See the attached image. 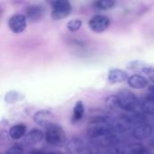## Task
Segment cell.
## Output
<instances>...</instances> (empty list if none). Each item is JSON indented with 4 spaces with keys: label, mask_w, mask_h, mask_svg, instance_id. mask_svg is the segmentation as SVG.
I'll return each instance as SVG.
<instances>
[{
    "label": "cell",
    "mask_w": 154,
    "mask_h": 154,
    "mask_svg": "<svg viewBox=\"0 0 154 154\" xmlns=\"http://www.w3.org/2000/svg\"><path fill=\"white\" fill-rule=\"evenodd\" d=\"M116 97L120 109L129 113L136 112L139 106V99L133 92L124 89L117 93Z\"/></svg>",
    "instance_id": "obj_1"
},
{
    "label": "cell",
    "mask_w": 154,
    "mask_h": 154,
    "mask_svg": "<svg viewBox=\"0 0 154 154\" xmlns=\"http://www.w3.org/2000/svg\"><path fill=\"white\" fill-rule=\"evenodd\" d=\"M45 140L53 147H63L67 143V135L64 130L58 125L49 128L45 133Z\"/></svg>",
    "instance_id": "obj_2"
},
{
    "label": "cell",
    "mask_w": 154,
    "mask_h": 154,
    "mask_svg": "<svg viewBox=\"0 0 154 154\" xmlns=\"http://www.w3.org/2000/svg\"><path fill=\"white\" fill-rule=\"evenodd\" d=\"M51 18L53 20H62L68 17L71 11L72 6L67 0H55L51 2Z\"/></svg>",
    "instance_id": "obj_3"
},
{
    "label": "cell",
    "mask_w": 154,
    "mask_h": 154,
    "mask_svg": "<svg viewBox=\"0 0 154 154\" xmlns=\"http://www.w3.org/2000/svg\"><path fill=\"white\" fill-rule=\"evenodd\" d=\"M33 121L37 125L46 130L57 125L55 115L48 109L37 111L33 116Z\"/></svg>",
    "instance_id": "obj_4"
},
{
    "label": "cell",
    "mask_w": 154,
    "mask_h": 154,
    "mask_svg": "<svg viewBox=\"0 0 154 154\" xmlns=\"http://www.w3.org/2000/svg\"><path fill=\"white\" fill-rule=\"evenodd\" d=\"M88 26L92 32L100 33L108 29L110 26V19L106 15L97 14L89 19Z\"/></svg>",
    "instance_id": "obj_5"
},
{
    "label": "cell",
    "mask_w": 154,
    "mask_h": 154,
    "mask_svg": "<svg viewBox=\"0 0 154 154\" xmlns=\"http://www.w3.org/2000/svg\"><path fill=\"white\" fill-rule=\"evenodd\" d=\"M27 26V18L24 14H15L8 19V27L14 33L24 32Z\"/></svg>",
    "instance_id": "obj_6"
},
{
    "label": "cell",
    "mask_w": 154,
    "mask_h": 154,
    "mask_svg": "<svg viewBox=\"0 0 154 154\" xmlns=\"http://www.w3.org/2000/svg\"><path fill=\"white\" fill-rule=\"evenodd\" d=\"M153 127L150 124H142L136 125L133 130V136L137 140H144L152 135Z\"/></svg>",
    "instance_id": "obj_7"
},
{
    "label": "cell",
    "mask_w": 154,
    "mask_h": 154,
    "mask_svg": "<svg viewBox=\"0 0 154 154\" xmlns=\"http://www.w3.org/2000/svg\"><path fill=\"white\" fill-rule=\"evenodd\" d=\"M43 15V8L40 5H29L25 10V16L29 22L35 23L42 19Z\"/></svg>",
    "instance_id": "obj_8"
},
{
    "label": "cell",
    "mask_w": 154,
    "mask_h": 154,
    "mask_svg": "<svg viewBox=\"0 0 154 154\" xmlns=\"http://www.w3.org/2000/svg\"><path fill=\"white\" fill-rule=\"evenodd\" d=\"M43 138H45V135L39 129H32L24 137L23 143L26 146H33L38 143H40Z\"/></svg>",
    "instance_id": "obj_9"
},
{
    "label": "cell",
    "mask_w": 154,
    "mask_h": 154,
    "mask_svg": "<svg viewBox=\"0 0 154 154\" xmlns=\"http://www.w3.org/2000/svg\"><path fill=\"white\" fill-rule=\"evenodd\" d=\"M128 74L120 69H112L107 75V80L110 84H119L128 80Z\"/></svg>",
    "instance_id": "obj_10"
},
{
    "label": "cell",
    "mask_w": 154,
    "mask_h": 154,
    "mask_svg": "<svg viewBox=\"0 0 154 154\" xmlns=\"http://www.w3.org/2000/svg\"><path fill=\"white\" fill-rule=\"evenodd\" d=\"M127 83L130 86V88L134 89H143L149 85L148 79L140 74H134L129 77Z\"/></svg>",
    "instance_id": "obj_11"
},
{
    "label": "cell",
    "mask_w": 154,
    "mask_h": 154,
    "mask_svg": "<svg viewBox=\"0 0 154 154\" xmlns=\"http://www.w3.org/2000/svg\"><path fill=\"white\" fill-rule=\"evenodd\" d=\"M128 68L133 69V70L138 71L140 73H143V74L149 75L150 77L154 73V68L152 66H151L150 64H147L145 62L140 61V60L132 61L131 63H129Z\"/></svg>",
    "instance_id": "obj_12"
},
{
    "label": "cell",
    "mask_w": 154,
    "mask_h": 154,
    "mask_svg": "<svg viewBox=\"0 0 154 154\" xmlns=\"http://www.w3.org/2000/svg\"><path fill=\"white\" fill-rule=\"evenodd\" d=\"M65 148L70 153H79L84 149V142L78 137H73L67 142Z\"/></svg>",
    "instance_id": "obj_13"
},
{
    "label": "cell",
    "mask_w": 154,
    "mask_h": 154,
    "mask_svg": "<svg viewBox=\"0 0 154 154\" xmlns=\"http://www.w3.org/2000/svg\"><path fill=\"white\" fill-rule=\"evenodd\" d=\"M26 125L23 124H18L14 126H12L9 130V136L13 140H19L22 137L24 136L26 133Z\"/></svg>",
    "instance_id": "obj_14"
},
{
    "label": "cell",
    "mask_w": 154,
    "mask_h": 154,
    "mask_svg": "<svg viewBox=\"0 0 154 154\" xmlns=\"http://www.w3.org/2000/svg\"><path fill=\"white\" fill-rule=\"evenodd\" d=\"M116 5V2L114 0H97L92 3V6L95 10L97 11H106L112 9Z\"/></svg>",
    "instance_id": "obj_15"
},
{
    "label": "cell",
    "mask_w": 154,
    "mask_h": 154,
    "mask_svg": "<svg viewBox=\"0 0 154 154\" xmlns=\"http://www.w3.org/2000/svg\"><path fill=\"white\" fill-rule=\"evenodd\" d=\"M84 114H85V106H84V104H83L82 101L79 100V101L76 102V104L74 106L71 121L73 123H76V122L80 121L83 118Z\"/></svg>",
    "instance_id": "obj_16"
},
{
    "label": "cell",
    "mask_w": 154,
    "mask_h": 154,
    "mask_svg": "<svg viewBox=\"0 0 154 154\" xmlns=\"http://www.w3.org/2000/svg\"><path fill=\"white\" fill-rule=\"evenodd\" d=\"M144 146L141 143H131L127 144L120 150L121 154H141Z\"/></svg>",
    "instance_id": "obj_17"
},
{
    "label": "cell",
    "mask_w": 154,
    "mask_h": 154,
    "mask_svg": "<svg viewBox=\"0 0 154 154\" xmlns=\"http://www.w3.org/2000/svg\"><path fill=\"white\" fill-rule=\"evenodd\" d=\"M141 109L143 114L154 115V98L152 97H146L141 104Z\"/></svg>",
    "instance_id": "obj_18"
},
{
    "label": "cell",
    "mask_w": 154,
    "mask_h": 154,
    "mask_svg": "<svg viewBox=\"0 0 154 154\" xmlns=\"http://www.w3.org/2000/svg\"><path fill=\"white\" fill-rule=\"evenodd\" d=\"M82 24H83V22L82 20L80 19H72L70 21L68 22L67 23V29L71 32H78L81 27H82Z\"/></svg>",
    "instance_id": "obj_19"
},
{
    "label": "cell",
    "mask_w": 154,
    "mask_h": 154,
    "mask_svg": "<svg viewBox=\"0 0 154 154\" xmlns=\"http://www.w3.org/2000/svg\"><path fill=\"white\" fill-rule=\"evenodd\" d=\"M106 106L107 109H109V110H115V109L119 108L116 95L109 96V97L106 98Z\"/></svg>",
    "instance_id": "obj_20"
},
{
    "label": "cell",
    "mask_w": 154,
    "mask_h": 154,
    "mask_svg": "<svg viewBox=\"0 0 154 154\" xmlns=\"http://www.w3.org/2000/svg\"><path fill=\"white\" fill-rule=\"evenodd\" d=\"M23 147L18 143L13 145L12 147H10L7 151L5 154H23Z\"/></svg>",
    "instance_id": "obj_21"
},
{
    "label": "cell",
    "mask_w": 154,
    "mask_h": 154,
    "mask_svg": "<svg viewBox=\"0 0 154 154\" xmlns=\"http://www.w3.org/2000/svg\"><path fill=\"white\" fill-rule=\"evenodd\" d=\"M20 99V95L17 92L14 91H11L6 93L5 95V101L7 103H13V102H16L17 100Z\"/></svg>",
    "instance_id": "obj_22"
},
{
    "label": "cell",
    "mask_w": 154,
    "mask_h": 154,
    "mask_svg": "<svg viewBox=\"0 0 154 154\" xmlns=\"http://www.w3.org/2000/svg\"><path fill=\"white\" fill-rule=\"evenodd\" d=\"M103 154H121V152H120V150L115 146V147L106 148Z\"/></svg>",
    "instance_id": "obj_23"
},
{
    "label": "cell",
    "mask_w": 154,
    "mask_h": 154,
    "mask_svg": "<svg viewBox=\"0 0 154 154\" xmlns=\"http://www.w3.org/2000/svg\"><path fill=\"white\" fill-rule=\"evenodd\" d=\"M149 94H150V97L154 98V85L149 87Z\"/></svg>",
    "instance_id": "obj_24"
},
{
    "label": "cell",
    "mask_w": 154,
    "mask_h": 154,
    "mask_svg": "<svg viewBox=\"0 0 154 154\" xmlns=\"http://www.w3.org/2000/svg\"><path fill=\"white\" fill-rule=\"evenodd\" d=\"M28 154H45V152H42V151H38V150H34V151H32L30 153Z\"/></svg>",
    "instance_id": "obj_25"
},
{
    "label": "cell",
    "mask_w": 154,
    "mask_h": 154,
    "mask_svg": "<svg viewBox=\"0 0 154 154\" xmlns=\"http://www.w3.org/2000/svg\"><path fill=\"white\" fill-rule=\"evenodd\" d=\"M141 154H152L151 152H150V150H148L147 148H143V150L142 151V152H141Z\"/></svg>",
    "instance_id": "obj_26"
},
{
    "label": "cell",
    "mask_w": 154,
    "mask_h": 154,
    "mask_svg": "<svg viewBox=\"0 0 154 154\" xmlns=\"http://www.w3.org/2000/svg\"><path fill=\"white\" fill-rule=\"evenodd\" d=\"M149 143H150V146L152 147V148H153L154 149V136L150 140V142H149Z\"/></svg>",
    "instance_id": "obj_27"
},
{
    "label": "cell",
    "mask_w": 154,
    "mask_h": 154,
    "mask_svg": "<svg viewBox=\"0 0 154 154\" xmlns=\"http://www.w3.org/2000/svg\"><path fill=\"white\" fill-rule=\"evenodd\" d=\"M45 154H62V153H60V152H50V153H45Z\"/></svg>",
    "instance_id": "obj_28"
},
{
    "label": "cell",
    "mask_w": 154,
    "mask_h": 154,
    "mask_svg": "<svg viewBox=\"0 0 154 154\" xmlns=\"http://www.w3.org/2000/svg\"><path fill=\"white\" fill-rule=\"evenodd\" d=\"M91 154H97V153H91Z\"/></svg>",
    "instance_id": "obj_29"
}]
</instances>
